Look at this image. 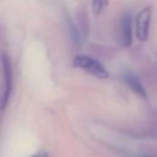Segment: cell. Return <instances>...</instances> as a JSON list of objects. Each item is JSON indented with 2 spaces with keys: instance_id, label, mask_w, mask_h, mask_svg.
<instances>
[{
  "instance_id": "cell-1",
  "label": "cell",
  "mask_w": 157,
  "mask_h": 157,
  "mask_svg": "<svg viewBox=\"0 0 157 157\" xmlns=\"http://www.w3.org/2000/svg\"><path fill=\"white\" fill-rule=\"evenodd\" d=\"M74 65L81 70H83L85 72L97 77V78H107L109 76L107 69L104 67V65L102 63H99L97 59L90 56V55H85V54H80L77 56H75L74 59Z\"/></svg>"
},
{
  "instance_id": "cell-2",
  "label": "cell",
  "mask_w": 157,
  "mask_h": 157,
  "mask_svg": "<svg viewBox=\"0 0 157 157\" xmlns=\"http://www.w3.org/2000/svg\"><path fill=\"white\" fill-rule=\"evenodd\" d=\"M151 17H152L151 6H146V7H144L137 13V16L135 18V32H136V37L141 42H145L148 38Z\"/></svg>"
},
{
  "instance_id": "cell-3",
  "label": "cell",
  "mask_w": 157,
  "mask_h": 157,
  "mask_svg": "<svg viewBox=\"0 0 157 157\" xmlns=\"http://www.w3.org/2000/svg\"><path fill=\"white\" fill-rule=\"evenodd\" d=\"M2 67H4V92L0 98V108L4 109L11 97L12 92V67L11 61L7 58V55H2Z\"/></svg>"
},
{
  "instance_id": "cell-4",
  "label": "cell",
  "mask_w": 157,
  "mask_h": 157,
  "mask_svg": "<svg viewBox=\"0 0 157 157\" xmlns=\"http://www.w3.org/2000/svg\"><path fill=\"white\" fill-rule=\"evenodd\" d=\"M118 40L123 47H129L132 42V22L131 15L125 12L118 23Z\"/></svg>"
},
{
  "instance_id": "cell-5",
  "label": "cell",
  "mask_w": 157,
  "mask_h": 157,
  "mask_svg": "<svg viewBox=\"0 0 157 157\" xmlns=\"http://www.w3.org/2000/svg\"><path fill=\"white\" fill-rule=\"evenodd\" d=\"M124 81H125L126 85L130 87V90L134 91L137 96H140V97L144 98V99L147 98V93H146V90H145L144 85L140 82V80H139L135 75L129 74V72L125 74V75H124Z\"/></svg>"
},
{
  "instance_id": "cell-6",
  "label": "cell",
  "mask_w": 157,
  "mask_h": 157,
  "mask_svg": "<svg viewBox=\"0 0 157 157\" xmlns=\"http://www.w3.org/2000/svg\"><path fill=\"white\" fill-rule=\"evenodd\" d=\"M107 5H108L107 1H93V2H92V10H93L94 13H98V12H101Z\"/></svg>"
},
{
  "instance_id": "cell-7",
  "label": "cell",
  "mask_w": 157,
  "mask_h": 157,
  "mask_svg": "<svg viewBox=\"0 0 157 157\" xmlns=\"http://www.w3.org/2000/svg\"><path fill=\"white\" fill-rule=\"evenodd\" d=\"M31 157H47L44 153H37V155H33V156H31Z\"/></svg>"
},
{
  "instance_id": "cell-8",
  "label": "cell",
  "mask_w": 157,
  "mask_h": 157,
  "mask_svg": "<svg viewBox=\"0 0 157 157\" xmlns=\"http://www.w3.org/2000/svg\"><path fill=\"white\" fill-rule=\"evenodd\" d=\"M144 157H150V156H144Z\"/></svg>"
}]
</instances>
